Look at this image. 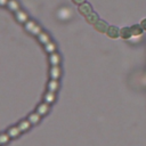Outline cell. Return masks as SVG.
Instances as JSON below:
<instances>
[{"label": "cell", "instance_id": "obj_1", "mask_svg": "<svg viewBox=\"0 0 146 146\" xmlns=\"http://www.w3.org/2000/svg\"><path fill=\"white\" fill-rule=\"evenodd\" d=\"M25 29H26V31H29V32H31V33H33V34H35V35H38V34L41 33L40 26L36 25V24H35L34 22H32V21H27V22L25 23Z\"/></svg>", "mask_w": 146, "mask_h": 146}, {"label": "cell", "instance_id": "obj_2", "mask_svg": "<svg viewBox=\"0 0 146 146\" xmlns=\"http://www.w3.org/2000/svg\"><path fill=\"white\" fill-rule=\"evenodd\" d=\"M94 26H95L96 31H98L100 33H106L107 30H108V27H110V25L105 21H103V19H99L96 24H94Z\"/></svg>", "mask_w": 146, "mask_h": 146}, {"label": "cell", "instance_id": "obj_3", "mask_svg": "<svg viewBox=\"0 0 146 146\" xmlns=\"http://www.w3.org/2000/svg\"><path fill=\"white\" fill-rule=\"evenodd\" d=\"M79 11H80L82 15L88 16L89 14L92 13V7H91V5L88 3V2H83L82 5H80V7H79Z\"/></svg>", "mask_w": 146, "mask_h": 146}, {"label": "cell", "instance_id": "obj_4", "mask_svg": "<svg viewBox=\"0 0 146 146\" xmlns=\"http://www.w3.org/2000/svg\"><path fill=\"white\" fill-rule=\"evenodd\" d=\"M106 34H107V36H110L111 39H116V38H119V36H120V30H119L116 26L111 25V26L108 27V30H107Z\"/></svg>", "mask_w": 146, "mask_h": 146}, {"label": "cell", "instance_id": "obj_5", "mask_svg": "<svg viewBox=\"0 0 146 146\" xmlns=\"http://www.w3.org/2000/svg\"><path fill=\"white\" fill-rule=\"evenodd\" d=\"M131 36H132L131 27H129V26H125V27H122V29L120 30V38L128 40V39H130Z\"/></svg>", "mask_w": 146, "mask_h": 146}, {"label": "cell", "instance_id": "obj_6", "mask_svg": "<svg viewBox=\"0 0 146 146\" xmlns=\"http://www.w3.org/2000/svg\"><path fill=\"white\" fill-rule=\"evenodd\" d=\"M36 112H38L40 115H46V114L49 112V104L46 103V102L39 104L38 107H36Z\"/></svg>", "mask_w": 146, "mask_h": 146}, {"label": "cell", "instance_id": "obj_7", "mask_svg": "<svg viewBox=\"0 0 146 146\" xmlns=\"http://www.w3.org/2000/svg\"><path fill=\"white\" fill-rule=\"evenodd\" d=\"M21 132H22V131H21V129L18 128V125L10 127V128L8 129V131H7V133L10 136V138H17Z\"/></svg>", "mask_w": 146, "mask_h": 146}, {"label": "cell", "instance_id": "obj_8", "mask_svg": "<svg viewBox=\"0 0 146 146\" xmlns=\"http://www.w3.org/2000/svg\"><path fill=\"white\" fill-rule=\"evenodd\" d=\"M59 76H60V68H59V66L58 65L51 66V68H50V78L52 80H57Z\"/></svg>", "mask_w": 146, "mask_h": 146}, {"label": "cell", "instance_id": "obj_9", "mask_svg": "<svg viewBox=\"0 0 146 146\" xmlns=\"http://www.w3.org/2000/svg\"><path fill=\"white\" fill-rule=\"evenodd\" d=\"M49 62H50V64H51L52 66L58 65V64L60 63V56H59V54H57L56 51L52 52V54H50V55H49Z\"/></svg>", "mask_w": 146, "mask_h": 146}, {"label": "cell", "instance_id": "obj_10", "mask_svg": "<svg viewBox=\"0 0 146 146\" xmlns=\"http://www.w3.org/2000/svg\"><path fill=\"white\" fill-rule=\"evenodd\" d=\"M43 99L46 103L48 104H51L56 100V92H51V91H47L44 95H43Z\"/></svg>", "mask_w": 146, "mask_h": 146}, {"label": "cell", "instance_id": "obj_11", "mask_svg": "<svg viewBox=\"0 0 146 146\" xmlns=\"http://www.w3.org/2000/svg\"><path fill=\"white\" fill-rule=\"evenodd\" d=\"M27 120L31 122V124H36V123L40 122V120H41V115H40L38 112H34V113H31V114L29 115Z\"/></svg>", "mask_w": 146, "mask_h": 146}, {"label": "cell", "instance_id": "obj_12", "mask_svg": "<svg viewBox=\"0 0 146 146\" xmlns=\"http://www.w3.org/2000/svg\"><path fill=\"white\" fill-rule=\"evenodd\" d=\"M131 27V32H132V36H138V35H141L143 34V27H141V25L140 24H135V25H132V26H130Z\"/></svg>", "mask_w": 146, "mask_h": 146}, {"label": "cell", "instance_id": "obj_13", "mask_svg": "<svg viewBox=\"0 0 146 146\" xmlns=\"http://www.w3.org/2000/svg\"><path fill=\"white\" fill-rule=\"evenodd\" d=\"M16 18H17V21L21 22V23H26L29 17H27V14L24 13L23 10H17V11H16Z\"/></svg>", "mask_w": 146, "mask_h": 146}, {"label": "cell", "instance_id": "obj_14", "mask_svg": "<svg viewBox=\"0 0 146 146\" xmlns=\"http://www.w3.org/2000/svg\"><path fill=\"white\" fill-rule=\"evenodd\" d=\"M58 87H59V84H58L57 80H52V79L48 82V86H47L48 91H51V92H56L57 89H58Z\"/></svg>", "mask_w": 146, "mask_h": 146}, {"label": "cell", "instance_id": "obj_15", "mask_svg": "<svg viewBox=\"0 0 146 146\" xmlns=\"http://www.w3.org/2000/svg\"><path fill=\"white\" fill-rule=\"evenodd\" d=\"M38 39L42 44H47L48 42H50V38L46 32H41L40 34H38Z\"/></svg>", "mask_w": 146, "mask_h": 146}, {"label": "cell", "instance_id": "obj_16", "mask_svg": "<svg viewBox=\"0 0 146 146\" xmlns=\"http://www.w3.org/2000/svg\"><path fill=\"white\" fill-rule=\"evenodd\" d=\"M87 17V22L88 23H90V24H96L98 21H99V17H98V15L96 14V13H91V14H89L88 16H86Z\"/></svg>", "mask_w": 146, "mask_h": 146}, {"label": "cell", "instance_id": "obj_17", "mask_svg": "<svg viewBox=\"0 0 146 146\" xmlns=\"http://www.w3.org/2000/svg\"><path fill=\"white\" fill-rule=\"evenodd\" d=\"M30 127H31V122L29 120H22L18 123V128L21 129V131H26L30 129Z\"/></svg>", "mask_w": 146, "mask_h": 146}, {"label": "cell", "instance_id": "obj_18", "mask_svg": "<svg viewBox=\"0 0 146 146\" xmlns=\"http://www.w3.org/2000/svg\"><path fill=\"white\" fill-rule=\"evenodd\" d=\"M56 44L54 43V42H48L47 44H44V50L48 52V54H52V52H55L56 51Z\"/></svg>", "mask_w": 146, "mask_h": 146}, {"label": "cell", "instance_id": "obj_19", "mask_svg": "<svg viewBox=\"0 0 146 146\" xmlns=\"http://www.w3.org/2000/svg\"><path fill=\"white\" fill-rule=\"evenodd\" d=\"M8 7H9V9H11L14 11L19 10V5H18V2L16 0H9L8 1Z\"/></svg>", "mask_w": 146, "mask_h": 146}, {"label": "cell", "instance_id": "obj_20", "mask_svg": "<svg viewBox=\"0 0 146 146\" xmlns=\"http://www.w3.org/2000/svg\"><path fill=\"white\" fill-rule=\"evenodd\" d=\"M10 139V136L8 133H0V146L6 145Z\"/></svg>", "mask_w": 146, "mask_h": 146}, {"label": "cell", "instance_id": "obj_21", "mask_svg": "<svg viewBox=\"0 0 146 146\" xmlns=\"http://www.w3.org/2000/svg\"><path fill=\"white\" fill-rule=\"evenodd\" d=\"M140 25H141L143 30H144V31H146V18H144V19L140 22Z\"/></svg>", "mask_w": 146, "mask_h": 146}, {"label": "cell", "instance_id": "obj_22", "mask_svg": "<svg viewBox=\"0 0 146 146\" xmlns=\"http://www.w3.org/2000/svg\"><path fill=\"white\" fill-rule=\"evenodd\" d=\"M8 1H9V0H0V6H5V5H7Z\"/></svg>", "mask_w": 146, "mask_h": 146}, {"label": "cell", "instance_id": "obj_23", "mask_svg": "<svg viewBox=\"0 0 146 146\" xmlns=\"http://www.w3.org/2000/svg\"><path fill=\"white\" fill-rule=\"evenodd\" d=\"M75 3H78V5H82L83 2H86V0H73Z\"/></svg>", "mask_w": 146, "mask_h": 146}]
</instances>
